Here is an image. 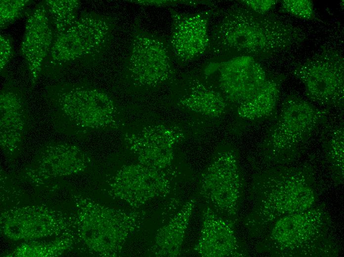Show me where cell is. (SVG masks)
<instances>
[{
	"mask_svg": "<svg viewBox=\"0 0 344 257\" xmlns=\"http://www.w3.org/2000/svg\"><path fill=\"white\" fill-rule=\"evenodd\" d=\"M0 70L1 73L14 55L12 40L9 35H0Z\"/></svg>",
	"mask_w": 344,
	"mask_h": 257,
	"instance_id": "d4e9b609",
	"label": "cell"
},
{
	"mask_svg": "<svg viewBox=\"0 0 344 257\" xmlns=\"http://www.w3.org/2000/svg\"><path fill=\"white\" fill-rule=\"evenodd\" d=\"M0 145L6 151L18 149L29 128V116L22 91L11 83L0 93Z\"/></svg>",
	"mask_w": 344,
	"mask_h": 257,
	"instance_id": "7c38bea8",
	"label": "cell"
},
{
	"mask_svg": "<svg viewBox=\"0 0 344 257\" xmlns=\"http://www.w3.org/2000/svg\"><path fill=\"white\" fill-rule=\"evenodd\" d=\"M29 0H0V27L3 29L22 17Z\"/></svg>",
	"mask_w": 344,
	"mask_h": 257,
	"instance_id": "603a6c76",
	"label": "cell"
},
{
	"mask_svg": "<svg viewBox=\"0 0 344 257\" xmlns=\"http://www.w3.org/2000/svg\"><path fill=\"white\" fill-rule=\"evenodd\" d=\"M79 227L86 244L105 256H115L137 226V214L110 209L85 199Z\"/></svg>",
	"mask_w": 344,
	"mask_h": 257,
	"instance_id": "52a82bcc",
	"label": "cell"
},
{
	"mask_svg": "<svg viewBox=\"0 0 344 257\" xmlns=\"http://www.w3.org/2000/svg\"><path fill=\"white\" fill-rule=\"evenodd\" d=\"M89 160L78 147L63 143H49L37 159L38 173L45 176H61L83 171Z\"/></svg>",
	"mask_w": 344,
	"mask_h": 257,
	"instance_id": "2e32d148",
	"label": "cell"
},
{
	"mask_svg": "<svg viewBox=\"0 0 344 257\" xmlns=\"http://www.w3.org/2000/svg\"><path fill=\"white\" fill-rule=\"evenodd\" d=\"M344 127H336L328 135L325 142L331 163L343 174L344 168Z\"/></svg>",
	"mask_w": 344,
	"mask_h": 257,
	"instance_id": "7402d4cb",
	"label": "cell"
},
{
	"mask_svg": "<svg viewBox=\"0 0 344 257\" xmlns=\"http://www.w3.org/2000/svg\"><path fill=\"white\" fill-rule=\"evenodd\" d=\"M202 234L197 245L203 256H227L234 245V239L230 228L221 219L207 213Z\"/></svg>",
	"mask_w": 344,
	"mask_h": 257,
	"instance_id": "d6986e66",
	"label": "cell"
},
{
	"mask_svg": "<svg viewBox=\"0 0 344 257\" xmlns=\"http://www.w3.org/2000/svg\"><path fill=\"white\" fill-rule=\"evenodd\" d=\"M301 31L273 14L257 13L241 5L224 10L210 33L208 53L267 57L302 40Z\"/></svg>",
	"mask_w": 344,
	"mask_h": 257,
	"instance_id": "6da1fadb",
	"label": "cell"
},
{
	"mask_svg": "<svg viewBox=\"0 0 344 257\" xmlns=\"http://www.w3.org/2000/svg\"><path fill=\"white\" fill-rule=\"evenodd\" d=\"M193 206L188 202L173 218L160 229L155 238L156 255L174 257L179 252Z\"/></svg>",
	"mask_w": 344,
	"mask_h": 257,
	"instance_id": "ffe728a7",
	"label": "cell"
},
{
	"mask_svg": "<svg viewBox=\"0 0 344 257\" xmlns=\"http://www.w3.org/2000/svg\"><path fill=\"white\" fill-rule=\"evenodd\" d=\"M45 96L55 128L69 135L112 128L119 114L117 104L108 93L86 84L47 86Z\"/></svg>",
	"mask_w": 344,
	"mask_h": 257,
	"instance_id": "7a4b0ae2",
	"label": "cell"
},
{
	"mask_svg": "<svg viewBox=\"0 0 344 257\" xmlns=\"http://www.w3.org/2000/svg\"><path fill=\"white\" fill-rule=\"evenodd\" d=\"M170 11L172 24L167 41L174 61L186 65L208 53L210 21L219 10L214 8L185 13L170 8Z\"/></svg>",
	"mask_w": 344,
	"mask_h": 257,
	"instance_id": "9c48e42d",
	"label": "cell"
},
{
	"mask_svg": "<svg viewBox=\"0 0 344 257\" xmlns=\"http://www.w3.org/2000/svg\"><path fill=\"white\" fill-rule=\"evenodd\" d=\"M327 112L295 94L283 100L277 119L269 129L264 145L271 159L287 161L299 152L319 126Z\"/></svg>",
	"mask_w": 344,
	"mask_h": 257,
	"instance_id": "277c9868",
	"label": "cell"
},
{
	"mask_svg": "<svg viewBox=\"0 0 344 257\" xmlns=\"http://www.w3.org/2000/svg\"><path fill=\"white\" fill-rule=\"evenodd\" d=\"M52 26L54 38L68 30L77 18L80 2L78 0H43Z\"/></svg>",
	"mask_w": 344,
	"mask_h": 257,
	"instance_id": "44dd1931",
	"label": "cell"
},
{
	"mask_svg": "<svg viewBox=\"0 0 344 257\" xmlns=\"http://www.w3.org/2000/svg\"><path fill=\"white\" fill-rule=\"evenodd\" d=\"M160 170L141 164L126 166L114 177L111 191L138 208L166 190L168 181Z\"/></svg>",
	"mask_w": 344,
	"mask_h": 257,
	"instance_id": "8fae6325",
	"label": "cell"
},
{
	"mask_svg": "<svg viewBox=\"0 0 344 257\" xmlns=\"http://www.w3.org/2000/svg\"><path fill=\"white\" fill-rule=\"evenodd\" d=\"M240 184V173L234 152L218 154L205 172L202 187L214 203L220 208L233 204Z\"/></svg>",
	"mask_w": 344,
	"mask_h": 257,
	"instance_id": "9a60e30c",
	"label": "cell"
},
{
	"mask_svg": "<svg viewBox=\"0 0 344 257\" xmlns=\"http://www.w3.org/2000/svg\"><path fill=\"white\" fill-rule=\"evenodd\" d=\"M344 58L337 51L323 50L295 66L292 73L304 85L308 98L326 107L343 108Z\"/></svg>",
	"mask_w": 344,
	"mask_h": 257,
	"instance_id": "ba28073f",
	"label": "cell"
},
{
	"mask_svg": "<svg viewBox=\"0 0 344 257\" xmlns=\"http://www.w3.org/2000/svg\"><path fill=\"white\" fill-rule=\"evenodd\" d=\"M18 215L12 214L6 215L4 232L10 238L19 240L46 236L53 233L59 228L57 218L51 212L37 209H22Z\"/></svg>",
	"mask_w": 344,
	"mask_h": 257,
	"instance_id": "e0dca14e",
	"label": "cell"
},
{
	"mask_svg": "<svg viewBox=\"0 0 344 257\" xmlns=\"http://www.w3.org/2000/svg\"><path fill=\"white\" fill-rule=\"evenodd\" d=\"M130 50L123 74L126 80L138 89H155L173 82L176 75L174 60L167 39L134 25Z\"/></svg>",
	"mask_w": 344,
	"mask_h": 257,
	"instance_id": "5b68a950",
	"label": "cell"
},
{
	"mask_svg": "<svg viewBox=\"0 0 344 257\" xmlns=\"http://www.w3.org/2000/svg\"><path fill=\"white\" fill-rule=\"evenodd\" d=\"M182 137L178 129L159 125L146 128L128 139L140 164L161 170L170 165L173 148Z\"/></svg>",
	"mask_w": 344,
	"mask_h": 257,
	"instance_id": "5bb4252c",
	"label": "cell"
},
{
	"mask_svg": "<svg viewBox=\"0 0 344 257\" xmlns=\"http://www.w3.org/2000/svg\"><path fill=\"white\" fill-rule=\"evenodd\" d=\"M115 27V20L110 16L82 12L68 30L54 38L42 72L57 71L75 62L98 60L109 47Z\"/></svg>",
	"mask_w": 344,
	"mask_h": 257,
	"instance_id": "3957f363",
	"label": "cell"
},
{
	"mask_svg": "<svg viewBox=\"0 0 344 257\" xmlns=\"http://www.w3.org/2000/svg\"><path fill=\"white\" fill-rule=\"evenodd\" d=\"M239 1L242 5L260 14L268 13L278 2L275 0H244Z\"/></svg>",
	"mask_w": 344,
	"mask_h": 257,
	"instance_id": "484cf974",
	"label": "cell"
},
{
	"mask_svg": "<svg viewBox=\"0 0 344 257\" xmlns=\"http://www.w3.org/2000/svg\"><path fill=\"white\" fill-rule=\"evenodd\" d=\"M196 70L235 108L253 97L268 78L258 59L248 55L213 56Z\"/></svg>",
	"mask_w": 344,
	"mask_h": 257,
	"instance_id": "8992f818",
	"label": "cell"
},
{
	"mask_svg": "<svg viewBox=\"0 0 344 257\" xmlns=\"http://www.w3.org/2000/svg\"><path fill=\"white\" fill-rule=\"evenodd\" d=\"M54 39V30L42 1L28 14L20 47V53L25 61L32 86L42 73Z\"/></svg>",
	"mask_w": 344,
	"mask_h": 257,
	"instance_id": "30bf717a",
	"label": "cell"
},
{
	"mask_svg": "<svg viewBox=\"0 0 344 257\" xmlns=\"http://www.w3.org/2000/svg\"><path fill=\"white\" fill-rule=\"evenodd\" d=\"M179 86L176 103L186 111L215 118L230 108L221 93L196 70L185 74Z\"/></svg>",
	"mask_w": 344,
	"mask_h": 257,
	"instance_id": "4fadbf2b",
	"label": "cell"
},
{
	"mask_svg": "<svg viewBox=\"0 0 344 257\" xmlns=\"http://www.w3.org/2000/svg\"><path fill=\"white\" fill-rule=\"evenodd\" d=\"M280 11L301 19L312 20L315 18L313 3L309 0H282Z\"/></svg>",
	"mask_w": 344,
	"mask_h": 257,
	"instance_id": "cb8c5ba5",
	"label": "cell"
},
{
	"mask_svg": "<svg viewBox=\"0 0 344 257\" xmlns=\"http://www.w3.org/2000/svg\"><path fill=\"white\" fill-rule=\"evenodd\" d=\"M283 76L268 77L264 85L249 100L235 108L240 118L249 121L267 118L275 112L278 104Z\"/></svg>",
	"mask_w": 344,
	"mask_h": 257,
	"instance_id": "ac0fdd59",
	"label": "cell"
}]
</instances>
